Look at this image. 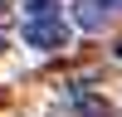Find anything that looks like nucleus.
<instances>
[{
	"instance_id": "f257e3e1",
	"label": "nucleus",
	"mask_w": 122,
	"mask_h": 117,
	"mask_svg": "<svg viewBox=\"0 0 122 117\" xmlns=\"http://www.w3.org/2000/svg\"><path fill=\"white\" fill-rule=\"evenodd\" d=\"M68 34H73V24L64 15H29L25 20V44L34 54H59L68 44Z\"/></svg>"
},
{
	"instance_id": "f03ea898",
	"label": "nucleus",
	"mask_w": 122,
	"mask_h": 117,
	"mask_svg": "<svg viewBox=\"0 0 122 117\" xmlns=\"http://www.w3.org/2000/svg\"><path fill=\"white\" fill-rule=\"evenodd\" d=\"M73 107H78V117H112V107L93 93H73Z\"/></svg>"
},
{
	"instance_id": "7ed1b4c3",
	"label": "nucleus",
	"mask_w": 122,
	"mask_h": 117,
	"mask_svg": "<svg viewBox=\"0 0 122 117\" xmlns=\"http://www.w3.org/2000/svg\"><path fill=\"white\" fill-rule=\"evenodd\" d=\"M117 58H122V44H117Z\"/></svg>"
}]
</instances>
